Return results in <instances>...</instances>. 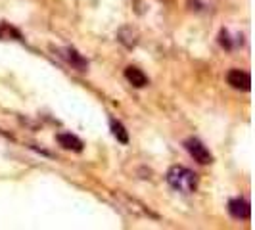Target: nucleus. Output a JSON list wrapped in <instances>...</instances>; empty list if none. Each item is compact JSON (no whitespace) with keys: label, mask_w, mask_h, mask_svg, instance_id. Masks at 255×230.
Here are the masks:
<instances>
[{"label":"nucleus","mask_w":255,"mask_h":230,"mask_svg":"<svg viewBox=\"0 0 255 230\" xmlns=\"http://www.w3.org/2000/svg\"><path fill=\"white\" fill-rule=\"evenodd\" d=\"M227 83L232 89L244 90V92H248L252 89V77H250L248 71H242V69H230L227 73Z\"/></svg>","instance_id":"nucleus-3"},{"label":"nucleus","mask_w":255,"mask_h":230,"mask_svg":"<svg viewBox=\"0 0 255 230\" xmlns=\"http://www.w3.org/2000/svg\"><path fill=\"white\" fill-rule=\"evenodd\" d=\"M184 148H186V152L194 157V161H198L200 165H209V163H213V155H211V152L207 150V146H205L200 138H194V136L186 138V140H184Z\"/></svg>","instance_id":"nucleus-2"},{"label":"nucleus","mask_w":255,"mask_h":230,"mask_svg":"<svg viewBox=\"0 0 255 230\" xmlns=\"http://www.w3.org/2000/svg\"><path fill=\"white\" fill-rule=\"evenodd\" d=\"M167 182L173 190L180 194H194L198 190V175L190 171L188 167L173 165L167 171Z\"/></svg>","instance_id":"nucleus-1"},{"label":"nucleus","mask_w":255,"mask_h":230,"mask_svg":"<svg viewBox=\"0 0 255 230\" xmlns=\"http://www.w3.org/2000/svg\"><path fill=\"white\" fill-rule=\"evenodd\" d=\"M219 42H221V46L223 48H227V50H232V42H230V35L227 29H223L221 33H219Z\"/></svg>","instance_id":"nucleus-10"},{"label":"nucleus","mask_w":255,"mask_h":230,"mask_svg":"<svg viewBox=\"0 0 255 230\" xmlns=\"http://www.w3.org/2000/svg\"><path fill=\"white\" fill-rule=\"evenodd\" d=\"M56 140H58V144L62 146V148H65V150H71V152H83V148H85V144H83V140L79 138V136H75V134H71V132H60L58 136H56Z\"/></svg>","instance_id":"nucleus-6"},{"label":"nucleus","mask_w":255,"mask_h":230,"mask_svg":"<svg viewBox=\"0 0 255 230\" xmlns=\"http://www.w3.org/2000/svg\"><path fill=\"white\" fill-rule=\"evenodd\" d=\"M229 213L230 217L238 219V221H250V217H252V205L244 198H232L229 202Z\"/></svg>","instance_id":"nucleus-4"},{"label":"nucleus","mask_w":255,"mask_h":230,"mask_svg":"<svg viewBox=\"0 0 255 230\" xmlns=\"http://www.w3.org/2000/svg\"><path fill=\"white\" fill-rule=\"evenodd\" d=\"M125 79H127L134 89H144V87H148V77H146V73H144L142 69H138V67H134V65L125 67Z\"/></svg>","instance_id":"nucleus-7"},{"label":"nucleus","mask_w":255,"mask_h":230,"mask_svg":"<svg viewBox=\"0 0 255 230\" xmlns=\"http://www.w3.org/2000/svg\"><path fill=\"white\" fill-rule=\"evenodd\" d=\"M138 31L134 29L132 25H125L119 29V33H117V40L125 46V48H128V50H132L136 44H138Z\"/></svg>","instance_id":"nucleus-5"},{"label":"nucleus","mask_w":255,"mask_h":230,"mask_svg":"<svg viewBox=\"0 0 255 230\" xmlns=\"http://www.w3.org/2000/svg\"><path fill=\"white\" fill-rule=\"evenodd\" d=\"M64 52H65V54H64L65 60H67L69 64L73 65L75 69H79V71H87V69H89V62H87V58H83V56H81V54H79L75 48L67 46Z\"/></svg>","instance_id":"nucleus-8"},{"label":"nucleus","mask_w":255,"mask_h":230,"mask_svg":"<svg viewBox=\"0 0 255 230\" xmlns=\"http://www.w3.org/2000/svg\"><path fill=\"white\" fill-rule=\"evenodd\" d=\"M110 127H112V134L117 138V142H121V144H128V132H127V128L123 127V123H121V121L112 119Z\"/></svg>","instance_id":"nucleus-9"}]
</instances>
